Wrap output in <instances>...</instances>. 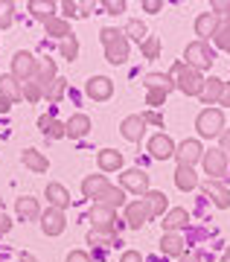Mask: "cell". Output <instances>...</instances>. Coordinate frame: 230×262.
<instances>
[{
	"label": "cell",
	"mask_w": 230,
	"mask_h": 262,
	"mask_svg": "<svg viewBox=\"0 0 230 262\" xmlns=\"http://www.w3.org/2000/svg\"><path fill=\"white\" fill-rule=\"evenodd\" d=\"M93 204L108 207V210H117V207L126 204V189H120V187H108L99 198H96V201H93Z\"/></svg>",
	"instance_id": "603a6c76"
},
{
	"label": "cell",
	"mask_w": 230,
	"mask_h": 262,
	"mask_svg": "<svg viewBox=\"0 0 230 262\" xmlns=\"http://www.w3.org/2000/svg\"><path fill=\"white\" fill-rule=\"evenodd\" d=\"M24 166L32 169L35 175H47V169H50V160H47L38 149H27V151H24Z\"/></svg>",
	"instance_id": "83f0119b"
},
{
	"label": "cell",
	"mask_w": 230,
	"mask_h": 262,
	"mask_svg": "<svg viewBox=\"0 0 230 262\" xmlns=\"http://www.w3.org/2000/svg\"><path fill=\"white\" fill-rule=\"evenodd\" d=\"M160 251H163V256H181V253L186 251L184 236H178V233H163V239H160Z\"/></svg>",
	"instance_id": "cb8c5ba5"
},
{
	"label": "cell",
	"mask_w": 230,
	"mask_h": 262,
	"mask_svg": "<svg viewBox=\"0 0 230 262\" xmlns=\"http://www.w3.org/2000/svg\"><path fill=\"white\" fill-rule=\"evenodd\" d=\"M38 70V58L32 56V53H15V58H12V76L18 79V82H29L32 76H35Z\"/></svg>",
	"instance_id": "8992f818"
},
{
	"label": "cell",
	"mask_w": 230,
	"mask_h": 262,
	"mask_svg": "<svg viewBox=\"0 0 230 262\" xmlns=\"http://www.w3.org/2000/svg\"><path fill=\"white\" fill-rule=\"evenodd\" d=\"M201 189H204V195L213 198V204L219 207V210H227V207H230V189L221 187L219 181H204Z\"/></svg>",
	"instance_id": "9a60e30c"
},
{
	"label": "cell",
	"mask_w": 230,
	"mask_h": 262,
	"mask_svg": "<svg viewBox=\"0 0 230 262\" xmlns=\"http://www.w3.org/2000/svg\"><path fill=\"white\" fill-rule=\"evenodd\" d=\"M210 12L216 15V18H219V15H230V0H213Z\"/></svg>",
	"instance_id": "b9f144b4"
},
{
	"label": "cell",
	"mask_w": 230,
	"mask_h": 262,
	"mask_svg": "<svg viewBox=\"0 0 230 262\" xmlns=\"http://www.w3.org/2000/svg\"><path fill=\"white\" fill-rule=\"evenodd\" d=\"M143 201H146L149 213L152 215H163L166 210H169V198H166V192H157V189H149L146 195H143Z\"/></svg>",
	"instance_id": "4316f807"
},
{
	"label": "cell",
	"mask_w": 230,
	"mask_h": 262,
	"mask_svg": "<svg viewBox=\"0 0 230 262\" xmlns=\"http://www.w3.org/2000/svg\"><path fill=\"white\" fill-rule=\"evenodd\" d=\"M146 32H149V29H146L143 20H129V24H126V35L134 38L137 44H140V41H146Z\"/></svg>",
	"instance_id": "d590c367"
},
{
	"label": "cell",
	"mask_w": 230,
	"mask_h": 262,
	"mask_svg": "<svg viewBox=\"0 0 230 262\" xmlns=\"http://www.w3.org/2000/svg\"><path fill=\"white\" fill-rule=\"evenodd\" d=\"M96 160H99L102 172H117V169H122V155L117 149H102Z\"/></svg>",
	"instance_id": "4dcf8cb0"
},
{
	"label": "cell",
	"mask_w": 230,
	"mask_h": 262,
	"mask_svg": "<svg viewBox=\"0 0 230 262\" xmlns=\"http://www.w3.org/2000/svg\"><path fill=\"white\" fill-rule=\"evenodd\" d=\"M120 35H122V32H117L114 27H105V29L99 32V38H102V44H105V47H108V44L114 41V38H120Z\"/></svg>",
	"instance_id": "7dc6e473"
},
{
	"label": "cell",
	"mask_w": 230,
	"mask_h": 262,
	"mask_svg": "<svg viewBox=\"0 0 230 262\" xmlns=\"http://www.w3.org/2000/svg\"><path fill=\"white\" fill-rule=\"evenodd\" d=\"M108 187H111V184H108L105 175H88V178L82 181V195L91 198V201H96V198H99Z\"/></svg>",
	"instance_id": "d6986e66"
},
{
	"label": "cell",
	"mask_w": 230,
	"mask_h": 262,
	"mask_svg": "<svg viewBox=\"0 0 230 262\" xmlns=\"http://www.w3.org/2000/svg\"><path fill=\"white\" fill-rule=\"evenodd\" d=\"M149 219H152V213H149V207H146L143 198H140V201H131V204L126 207V225H129L131 230H140Z\"/></svg>",
	"instance_id": "30bf717a"
},
{
	"label": "cell",
	"mask_w": 230,
	"mask_h": 262,
	"mask_svg": "<svg viewBox=\"0 0 230 262\" xmlns=\"http://www.w3.org/2000/svg\"><path fill=\"white\" fill-rule=\"evenodd\" d=\"M184 64H190L193 70H198V73H204V70H210L213 61H216V53H213V47L207 44V41H193V44H186L184 50Z\"/></svg>",
	"instance_id": "7a4b0ae2"
},
{
	"label": "cell",
	"mask_w": 230,
	"mask_h": 262,
	"mask_svg": "<svg viewBox=\"0 0 230 262\" xmlns=\"http://www.w3.org/2000/svg\"><path fill=\"white\" fill-rule=\"evenodd\" d=\"M20 94H24V99H27V102H38V99L44 96V91H41L32 79H29V82H20Z\"/></svg>",
	"instance_id": "8d00e7d4"
},
{
	"label": "cell",
	"mask_w": 230,
	"mask_h": 262,
	"mask_svg": "<svg viewBox=\"0 0 230 262\" xmlns=\"http://www.w3.org/2000/svg\"><path fill=\"white\" fill-rule=\"evenodd\" d=\"M85 94L91 96L93 102H105V99H111V94H114V82H111L108 76H93V79H88V84H85Z\"/></svg>",
	"instance_id": "ba28073f"
},
{
	"label": "cell",
	"mask_w": 230,
	"mask_h": 262,
	"mask_svg": "<svg viewBox=\"0 0 230 262\" xmlns=\"http://www.w3.org/2000/svg\"><path fill=\"white\" fill-rule=\"evenodd\" d=\"M149 155L157 158V160L175 158V143H172V137H169V134H155V137L149 140Z\"/></svg>",
	"instance_id": "8fae6325"
},
{
	"label": "cell",
	"mask_w": 230,
	"mask_h": 262,
	"mask_svg": "<svg viewBox=\"0 0 230 262\" xmlns=\"http://www.w3.org/2000/svg\"><path fill=\"white\" fill-rule=\"evenodd\" d=\"M175 187L184 189V192H190V189L198 187V175L193 172V166H184V163H178L175 169Z\"/></svg>",
	"instance_id": "d4e9b609"
},
{
	"label": "cell",
	"mask_w": 230,
	"mask_h": 262,
	"mask_svg": "<svg viewBox=\"0 0 230 262\" xmlns=\"http://www.w3.org/2000/svg\"><path fill=\"white\" fill-rule=\"evenodd\" d=\"M201 163H204V172L210 175L207 181H219V178H224V172H227V158H224L219 149L204 151V155H201Z\"/></svg>",
	"instance_id": "52a82bcc"
},
{
	"label": "cell",
	"mask_w": 230,
	"mask_h": 262,
	"mask_svg": "<svg viewBox=\"0 0 230 262\" xmlns=\"http://www.w3.org/2000/svg\"><path fill=\"white\" fill-rule=\"evenodd\" d=\"M58 50H61V56H65L67 61H73V58L79 56V41L70 35V38H65V41H61V47H58Z\"/></svg>",
	"instance_id": "74e56055"
},
{
	"label": "cell",
	"mask_w": 230,
	"mask_h": 262,
	"mask_svg": "<svg viewBox=\"0 0 230 262\" xmlns=\"http://www.w3.org/2000/svg\"><path fill=\"white\" fill-rule=\"evenodd\" d=\"M166 96H169V94H163V91H149V94H146V105L155 111V108H160V105L166 102Z\"/></svg>",
	"instance_id": "ab89813d"
},
{
	"label": "cell",
	"mask_w": 230,
	"mask_h": 262,
	"mask_svg": "<svg viewBox=\"0 0 230 262\" xmlns=\"http://www.w3.org/2000/svg\"><path fill=\"white\" fill-rule=\"evenodd\" d=\"M12 3H0V29H6V27H12Z\"/></svg>",
	"instance_id": "60d3db41"
},
{
	"label": "cell",
	"mask_w": 230,
	"mask_h": 262,
	"mask_svg": "<svg viewBox=\"0 0 230 262\" xmlns=\"http://www.w3.org/2000/svg\"><path fill=\"white\" fill-rule=\"evenodd\" d=\"M195 128H198L201 137H219L224 131V111L221 108H204L195 117Z\"/></svg>",
	"instance_id": "3957f363"
},
{
	"label": "cell",
	"mask_w": 230,
	"mask_h": 262,
	"mask_svg": "<svg viewBox=\"0 0 230 262\" xmlns=\"http://www.w3.org/2000/svg\"><path fill=\"white\" fill-rule=\"evenodd\" d=\"M0 96H6L9 102H20V99H24V94H20V82L12 73L0 76Z\"/></svg>",
	"instance_id": "f1b7e54d"
},
{
	"label": "cell",
	"mask_w": 230,
	"mask_h": 262,
	"mask_svg": "<svg viewBox=\"0 0 230 262\" xmlns=\"http://www.w3.org/2000/svg\"><path fill=\"white\" fill-rule=\"evenodd\" d=\"M216 29H219V18L213 12H201L195 18V35H198V41H207L210 35H216Z\"/></svg>",
	"instance_id": "ffe728a7"
},
{
	"label": "cell",
	"mask_w": 230,
	"mask_h": 262,
	"mask_svg": "<svg viewBox=\"0 0 230 262\" xmlns=\"http://www.w3.org/2000/svg\"><path fill=\"white\" fill-rule=\"evenodd\" d=\"M143 84H146V91H163V94H169L175 88V82H172L169 73H149L143 79Z\"/></svg>",
	"instance_id": "f546056e"
},
{
	"label": "cell",
	"mask_w": 230,
	"mask_h": 262,
	"mask_svg": "<svg viewBox=\"0 0 230 262\" xmlns=\"http://www.w3.org/2000/svg\"><path fill=\"white\" fill-rule=\"evenodd\" d=\"M102 6L108 9V15H122V12H126V3H122V0H105Z\"/></svg>",
	"instance_id": "f6af8a7d"
},
{
	"label": "cell",
	"mask_w": 230,
	"mask_h": 262,
	"mask_svg": "<svg viewBox=\"0 0 230 262\" xmlns=\"http://www.w3.org/2000/svg\"><path fill=\"white\" fill-rule=\"evenodd\" d=\"M201 259H204V256L198 251H184V253H181V262H201Z\"/></svg>",
	"instance_id": "f907efd6"
},
{
	"label": "cell",
	"mask_w": 230,
	"mask_h": 262,
	"mask_svg": "<svg viewBox=\"0 0 230 262\" xmlns=\"http://www.w3.org/2000/svg\"><path fill=\"white\" fill-rule=\"evenodd\" d=\"M120 189L134 192V195H146L149 192V172H143V169H126L120 175Z\"/></svg>",
	"instance_id": "5b68a950"
},
{
	"label": "cell",
	"mask_w": 230,
	"mask_h": 262,
	"mask_svg": "<svg viewBox=\"0 0 230 262\" xmlns=\"http://www.w3.org/2000/svg\"><path fill=\"white\" fill-rule=\"evenodd\" d=\"M219 137H221V146H219V151L224 155V158H227V163H230V128H227V131H221Z\"/></svg>",
	"instance_id": "bcb514c9"
},
{
	"label": "cell",
	"mask_w": 230,
	"mask_h": 262,
	"mask_svg": "<svg viewBox=\"0 0 230 262\" xmlns=\"http://www.w3.org/2000/svg\"><path fill=\"white\" fill-rule=\"evenodd\" d=\"M120 262H143V256H140L137 251H126V253L120 256Z\"/></svg>",
	"instance_id": "db71d44e"
},
{
	"label": "cell",
	"mask_w": 230,
	"mask_h": 262,
	"mask_svg": "<svg viewBox=\"0 0 230 262\" xmlns=\"http://www.w3.org/2000/svg\"><path fill=\"white\" fill-rule=\"evenodd\" d=\"M65 262H91V253L88 251H70Z\"/></svg>",
	"instance_id": "681fc988"
},
{
	"label": "cell",
	"mask_w": 230,
	"mask_h": 262,
	"mask_svg": "<svg viewBox=\"0 0 230 262\" xmlns=\"http://www.w3.org/2000/svg\"><path fill=\"white\" fill-rule=\"evenodd\" d=\"M44 134H47V137H53V140H58V137H65V122L53 120V122H50V128H47Z\"/></svg>",
	"instance_id": "7bdbcfd3"
},
{
	"label": "cell",
	"mask_w": 230,
	"mask_h": 262,
	"mask_svg": "<svg viewBox=\"0 0 230 262\" xmlns=\"http://www.w3.org/2000/svg\"><path fill=\"white\" fill-rule=\"evenodd\" d=\"M50 122H53V117H41V120H38V128L47 131V128H50Z\"/></svg>",
	"instance_id": "680465c9"
},
{
	"label": "cell",
	"mask_w": 230,
	"mask_h": 262,
	"mask_svg": "<svg viewBox=\"0 0 230 262\" xmlns=\"http://www.w3.org/2000/svg\"><path fill=\"white\" fill-rule=\"evenodd\" d=\"M120 131H122V137H126V140L140 143V137L146 134V120H143L140 114H131V117H126V120H122Z\"/></svg>",
	"instance_id": "5bb4252c"
},
{
	"label": "cell",
	"mask_w": 230,
	"mask_h": 262,
	"mask_svg": "<svg viewBox=\"0 0 230 262\" xmlns=\"http://www.w3.org/2000/svg\"><path fill=\"white\" fill-rule=\"evenodd\" d=\"M61 12H65L67 18H76V0H65L61 3Z\"/></svg>",
	"instance_id": "816d5d0a"
},
{
	"label": "cell",
	"mask_w": 230,
	"mask_h": 262,
	"mask_svg": "<svg viewBox=\"0 0 230 262\" xmlns=\"http://www.w3.org/2000/svg\"><path fill=\"white\" fill-rule=\"evenodd\" d=\"M27 9L32 12L38 20H50V18H53V12H55V3H50V0H47V3H44V0H29Z\"/></svg>",
	"instance_id": "d6a6232c"
},
{
	"label": "cell",
	"mask_w": 230,
	"mask_h": 262,
	"mask_svg": "<svg viewBox=\"0 0 230 262\" xmlns=\"http://www.w3.org/2000/svg\"><path fill=\"white\" fill-rule=\"evenodd\" d=\"M32 82H35L44 94L53 88V82H55V61H53V58H47V61H41V64H38L35 76H32Z\"/></svg>",
	"instance_id": "e0dca14e"
},
{
	"label": "cell",
	"mask_w": 230,
	"mask_h": 262,
	"mask_svg": "<svg viewBox=\"0 0 230 262\" xmlns=\"http://www.w3.org/2000/svg\"><path fill=\"white\" fill-rule=\"evenodd\" d=\"M15 213L24 219V222H32V219H38L41 215V207H38V198H32V195H24V198H18L15 201Z\"/></svg>",
	"instance_id": "7402d4cb"
},
{
	"label": "cell",
	"mask_w": 230,
	"mask_h": 262,
	"mask_svg": "<svg viewBox=\"0 0 230 262\" xmlns=\"http://www.w3.org/2000/svg\"><path fill=\"white\" fill-rule=\"evenodd\" d=\"M65 88H67V82H65V79H55V82H53V88L47 91V96H50V102H58V99L65 96Z\"/></svg>",
	"instance_id": "f35d334b"
},
{
	"label": "cell",
	"mask_w": 230,
	"mask_h": 262,
	"mask_svg": "<svg viewBox=\"0 0 230 262\" xmlns=\"http://www.w3.org/2000/svg\"><path fill=\"white\" fill-rule=\"evenodd\" d=\"M221 262H230V248L224 251V259H221Z\"/></svg>",
	"instance_id": "94428289"
},
{
	"label": "cell",
	"mask_w": 230,
	"mask_h": 262,
	"mask_svg": "<svg viewBox=\"0 0 230 262\" xmlns=\"http://www.w3.org/2000/svg\"><path fill=\"white\" fill-rule=\"evenodd\" d=\"M9 227H12V219L9 215H3V210H0V233H6Z\"/></svg>",
	"instance_id": "9f6ffc18"
},
{
	"label": "cell",
	"mask_w": 230,
	"mask_h": 262,
	"mask_svg": "<svg viewBox=\"0 0 230 262\" xmlns=\"http://www.w3.org/2000/svg\"><path fill=\"white\" fill-rule=\"evenodd\" d=\"M88 131H91V117L88 114H73L65 122V137H70V140H82Z\"/></svg>",
	"instance_id": "4fadbf2b"
},
{
	"label": "cell",
	"mask_w": 230,
	"mask_h": 262,
	"mask_svg": "<svg viewBox=\"0 0 230 262\" xmlns=\"http://www.w3.org/2000/svg\"><path fill=\"white\" fill-rule=\"evenodd\" d=\"M169 76H172V82H175V88L181 91V94H186V96H198V94H201L204 73L193 70L190 64H184V61H175V64H172V70H169Z\"/></svg>",
	"instance_id": "6da1fadb"
},
{
	"label": "cell",
	"mask_w": 230,
	"mask_h": 262,
	"mask_svg": "<svg viewBox=\"0 0 230 262\" xmlns=\"http://www.w3.org/2000/svg\"><path fill=\"white\" fill-rule=\"evenodd\" d=\"M20 262H38V259L32 256V253H20Z\"/></svg>",
	"instance_id": "91938a15"
},
{
	"label": "cell",
	"mask_w": 230,
	"mask_h": 262,
	"mask_svg": "<svg viewBox=\"0 0 230 262\" xmlns=\"http://www.w3.org/2000/svg\"><path fill=\"white\" fill-rule=\"evenodd\" d=\"M67 227V219L61 210H55V207H47V213H41V230L47 236H61Z\"/></svg>",
	"instance_id": "9c48e42d"
},
{
	"label": "cell",
	"mask_w": 230,
	"mask_h": 262,
	"mask_svg": "<svg viewBox=\"0 0 230 262\" xmlns=\"http://www.w3.org/2000/svg\"><path fill=\"white\" fill-rule=\"evenodd\" d=\"M0 210H3V201H0Z\"/></svg>",
	"instance_id": "6125c7cd"
},
{
	"label": "cell",
	"mask_w": 230,
	"mask_h": 262,
	"mask_svg": "<svg viewBox=\"0 0 230 262\" xmlns=\"http://www.w3.org/2000/svg\"><path fill=\"white\" fill-rule=\"evenodd\" d=\"M9 108H12V102L6 96H0V114H9Z\"/></svg>",
	"instance_id": "6f0895ef"
},
{
	"label": "cell",
	"mask_w": 230,
	"mask_h": 262,
	"mask_svg": "<svg viewBox=\"0 0 230 262\" xmlns=\"http://www.w3.org/2000/svg\"><path fill=\"white\" fill-rule=\"evenodd\" d=\"M88 242H91V245H99V248H108V245H111V236L91 230V233H88Z\"/></svg>",
	"instance_id": "ee69618b"
},
{
	"label": "cell",
	"mask_w": 230,
	"mask_h": 262,
	"mask_svg": "<svg viewBox=\"0 0 230 262\" xmlns=\"http://www.w3.org/2000/svg\"><path fill=\"white\" fill-rule=\"evenodd\" d=\"M140 117L146 120V125L152 122V125H157V128H163V117H160L157 111H146V114H140Z\"/></svg>",
	"instance_id": "c3c4849f"
},
{
	"label": "cell",
	"mask_w": 230,
	"mask_h": 262,
	"mask_svg": "<svg viewBox=\"0 0 230 262\" xmlns=\"http://www.w3.org/2000/svg\"><path fill=\"white\" fill-rule=\"evenodd\" d=\"M143 9L155 15V12H160V9H163V3H160V0H146V3H143Z\"/></svg>",
	"instance_id": "f5cc1de1"
},
{
	"label": "cell",
	"mask_w": 230,
	"mask_h": 262,
	"mask_svg": "<svg viewBox=\"0 0 230 262\" xmlns=\"http://www.w3.org/2000/svg\"><path fill=\"white\" fill-rule=\"evenodd\" d=\"M47 201L65 213V207H70V192H67L61 184H47Z\"/></svg>",
	"instance_id": "484cf974"
},
{
	"label": "cell",
	"mask_w": 230,
	"mask_h": 262,
	"mask_svg": "<svg viewBox=\"0 0 230 262\" xmlns=\"http://www.w3.org/2000/svg\"><path fill=\"white\" fill-rule=\"evenodd\" d=\"M44 27H47V35H53V38H58V41H65V38H70L73 32H70V24H67L65 18H50V20H44Z\"/></svg>",
	"instance_id": "1f68e13d"
},
{
	"label": "cell",
	"mask_w": 230,
	"mask_h": 262,
	"mask_svg": "<svg viewBox=\"0 0 230 262\" xmlns=\"http://www.w3.org/2000/svg\"><path fill=\"white\" fill-rule=\"evenodd\" d=\"M91 225H93V230H96V233L114 236V233H120L122 222L117 219V210H108V207L93 204V210H91Z\"/></svg>",
	"instance_id": "277c9868"
},
{
	"label": "cell",
	"mask_w": 230,
	"mask_h": 262,
	"mask_svg": "<svg viewBox=\"0 0 230 262\" xmlns=\"http://www.w3.org/2000/svg\"><path fill=\"white\" fill-rule=\"evenodd\" d=\"M221 91H224V82L210 76V79H204V88H201V94H198V99H201V105H216L221 99Z\"/></svg>",
	"instance_id": "ac0fdd59"
},
{
	"label": "cell",
	"mask_w": 230,
	"mask_h": 262,
	"mask_svg": "<svg viewBox=\"0 0 230 262\" xmlns=\"http://www.w3.org/2000/svg\"><path fill=\"white\" fill-rule=\"evenodd\" d=\"M201 155H204V149H201V143H198V140H184V143L175 149L178 163H184V166H193V163H198V160H201Z\"/></svg>",
	"instance_id": "7c38bea8"
},
{
	"label": "cell",
	"mask_w": 230,
	"mask_h": 262,
	"mask_svg": "<svg viewBox=\"0 0 230 262\" xmlns=\"http://www.w3.org/2000/svg\"><path fill=\"white\" fill-rule=\"evenodd\" d=\"M213 41H216L221 50H227V53H230V18L227 20H219V29H216Z\"/></svg>",
	"instance_id": "836d02e7"
},
{
	"label": "cell",
	"mask_w": 230,
	"mask_h": 262,
	"mask_svg": "<svg viewBox=\"0 0 230 262\" xmlns=\"http://www.w3.org/2000/svg\"><path fill=\"white\" fill-rule=\"evenodd\" d=\"M190 222V213H186L184 207H175V210H169L163 215V233H178L181 227H186Z\"/></svg>",
	"instance_id": "44dd1931"
},
{
	"label": "cell",
	"mask_w": 230,
	"mask_h": 262,
	"mask_svg": "<svg viewBox=\"0 0 230 262\" xmlns=\"http://www.w3.org/2000/svg\"><path fill=\"white\" fill-rule=\"evenodd\" d=\"M219 105H224V108H230V82H224V91H221V99Z\"/></svg>",
	"instance_id": "11a10c76"
},
{
	"label": "cell",
	"mask_w": 230,
	"mask_h": 262,
	"mask_svg": "<svg viewBox=\"0 0 230 262\" xmlns=\"http://www.w3.org/2000/svg\"><path fill=\"white\" fill-rule=\"evenodd\" d=\"M129 58V38L120 35V38H114L108 47H105V61H111V64H122Z\"/></svg>",
	"instance_id": "2e32d148"
},
{
	"label": "cell",
	"mask_w": 230,
	"mask_h": 262,
	"mask_svg": "<svg viewBox=\"0 0 230 262\" xmlns=\"http://www.w3.org/2000/svg\"><path fill=\"white\" fill-rule=\"evenodd\" d=\"M140 53H143L146 58H157L160 56V38L146 35V41H140Z\"/></svg>",
	"instance_id": "e575fe53"
}]
</instances>
